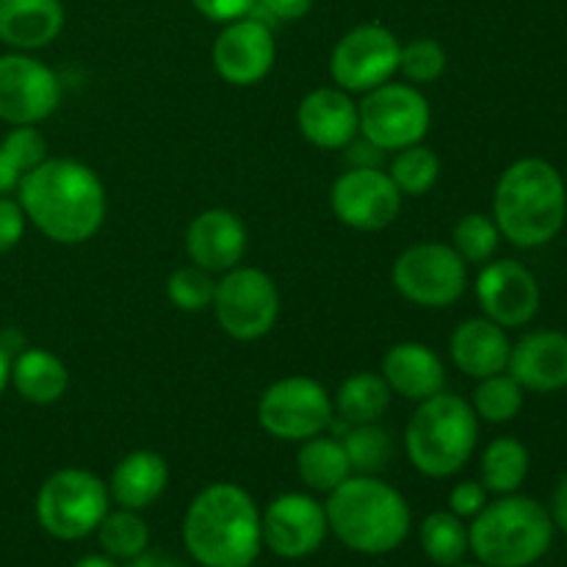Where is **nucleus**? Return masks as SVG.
Masks as SVG:
<instances>
[{"label":"nucleus","mask_w":567,"mask_h":567,"mask_svg":"<svg viewBox=\"0 0 567 567\" xmlns=\"http://www.w3.org/2000/svg\"><path fill=\"white\" fill-rule=\"evenodd\" d=\"M25 219L64 247L89 241L105 225L109 197L92 166L75 158H44L17 186Z\"/></svg>","instance_id":"obj_1"},{"label":"nucleus","mask_w":567,"mask_h":567,"mask_svg":"<svg viewBox=\"0 0 567 567\" xmlns=\"http://www.w3.org/2000/svg\"><path fill=\"white\" fill-rule=\"evenodd\" d=\"M183 543L203 567H252L264 546L258 504L241 485L214 482L188 504Z\"/></svg>","instance_id":"obj_2"},{"label":"nucleus","mask_w":567,"mask_h":567,"mask_svg":"<svg viewBox=\"0 0 567 567\" xmlns=\"http://www.w3.org/2000/svg\"><path fill=\"white\" fill-rule=\"evenodd\" d=\"M567 214L565 181L543 158H520L504 169L493 194V221L509 244L535 249L557 238Z\"/></svg>","instance_id":"obj_3"},{"label":"nucleus","mask_w":567,"mask_h":567,"mask_svg":"<svg viewBox=\"0 0 567 567\" xmlns=\"http://www.w3.org/2000/svg\"><path fill=\"white\" fill-rule=\"evenodd\" d=\"M324 509L332 535L347 548L369 557L396 551L413 526L402 493L371 474H352L341 482Z\"/></svg>","instance_id":"obj_4"},{"label":"nucleus","mask_w":567,"mask_h":567,"mask_svg":"<svg viewBox=\"0 0 567 567\" xmlns=\"http://www.w3.org/2000/svg\"><path fill=\"white\" fill-rule=\"evenodd\" d=\"M480 441V419L465 399L435 393L419 402L404 430V452L415 471L446 480L463 471Z\"/></svg>","instance_id":"obj_5"},{"label":"nucleus","mask_w":567,"mask_h":567,"mask_svg":"<svg viewBox=\"0 0 567 567\" xmlns=\"http://www.w3.org/2000/svg\"><path fill=\"white\" fill-rule=\"evenodd\" d=\"M554 520L543 504L526 496H502L485 504L468 529V548L487 567H529L551 548Z\"/></svg>","instance_id":"obj_6"},{"label":"nucleus","mask_w":567,"mask_h":567,"mask_svg":"<svg viewBox=\"0 0 567 567\" xmlns=\"http://www.w3.org/2000/svg\"><path fill=\"white\" fill-rule=\"evenodd\" d=\"M111 509V493L97 474L61 468L37 493L39 526L55 540H81L97 532Z\"/></svg>","instance_id":"obj_7"},{"label":"nucleus","mask_w":567,"mask_h":567,"mask_svg":"<svg viewBox=\"0 0 567 567\" xmlns=\"http://www.w3.org/2000/svg\"><path fill=\"white\" fill-rule=\"evenodd\" d=\"M391 280L419 308H452L468 288V264L452 244H413L393 260Z\"/></svg>","instance_id":"obj_8"},{"label":"nucleus","mask_w":567,"mask_h":567,"mask_svg":"<svg viewBox=\"0 0 567 567\" xmlns=\"http://www.w3.org/2000/svg\"><path fill=\"white\" fill-rule=\"evenodd\" d=\"M360 136L377 150H404L424 142L432 122L430 100L413 83L388 81L358 103Z\"/></svg>","instance_id":"obj_9"},{"label":"nucleus","mask_w":567,"mask_h":567,"mask_svg":"<svg viewBox=\"0 0 567 567\" xmlns=\"http://www.w3.org/2000/svg\"><path fill=\"white\" fill-rule=\"evenodd\" d=\"M214 313L221 330L236 341H258L280 319V291L266 271L236 266L216 282Z\"/></svg>","instance_id":"obj_10"},{"label":"nucleus","mask_w":567,"mask_h":567,"mask_svg":"<svg viewBox=\"0 0 567 567\" xmlns=\"http://www.w3.org/2000/svg\"><path fill=\"white\" fill-rule=\"evenodd\" d=\"M332 419V396L313 377H286L271 382L258 402L260 426L277 441L302 443L330 430Z\"/></svg>","instance_id":"obj_11"},{"label":"nucleus","mask_w":567,"mask_h":567,"mask_svg":"<svg viewBox=\"0 0 567 567\" xmlns=\"http://www.w3.org/2000/svg\"><path fill=\"white\" fill-rule=\"evenodd\" d=\"M402 42L391 28L380 22H363L343 33L330 55V75L338 89L349 94H365L393 81L399 72Z\"/></svg>","instance_id":"obj_12"},{"label":"nucleus","mask_w":567,"mask_h":567,"mask_svg":"<svg viewBox=\"0 0 567 567\" xmlns=\"http://www.w3.org/2000/svg\"><path fill=\"white\" fill-rule=\"evenodd\" d=\"M59 75L28 53L0 55V120L6 125H39L61 105Z\"/></svg>","instance_id":"obj_13"},{"label":"nucleus","mask_w":567,"mask_h":567,"mask_svg":"<svg viewBox=\"0 0 567 567\" xmlns=\"http://www.w3.org/2000/svg\"><path fill=\"white\" fill-rule=\"evenodd\" d=\"M330 205L341 225L360 233H377L399 219L402 192L380 166H352L332 183Z\"/></svg>","instance_id":"obj_14"},{"label":"nucleus","mask_w":567,"mask_h":567,"mask_svg":"<svg viewBox=\"0 0 567 567\" xmlns=\"http://www.w3.org/2000/svg\"><path fill=\"white\" fill-rule=\"evenodd\" d=\"M210 59H214L216 75L225 83L241 89L255 86L269 75L277 59L271 25L255 14L225 22L210 50Z\"/></svg>","instance_id":"obj_15"},{"label":"nucleus","mask_w":567,"mask_h":567,"mask_svg":"<svg viewBox=\"0 0 567 567\" xmlns=\"http://www.w3.org/2000/svg\"><path fill=\"white\" fill-rule=\"evenodd\" d=\"M327 509L308 493H282L260 515L264 546L282 559H302L324 543Z\"/></svg>","instance_id":"obj_16"},{"label":"nucleus","mask_w":567,"mask_h":567,"mask_svg":"<svg viewBox=\"0 0 567 567\" xmlns=\"http://www.w3.org/2000/svg\"><path fill=\"white\" fill-rule=\"evenodd\" d=\"M476 299L498 327H524L540 310V286L518 260H487L476 277Z\"/></svg>","instance_id":"obj_17"},{"label":"nucleus","mask_w":567,"mask_h":567,"mask_svg":"<svg viewBox=\"0 0 567 567\" xmlns=\"http://www.w3.org/2000/svg\"><path fill=\"white\" fill-rule=\"evenodd\" d=\"M247 227L241 216L227 208H208L192 219L186 230V255L194 266L225 275L241 266L247 255Z\"/></svg>","instance_id":"obj_18"},{"label":"nucleus","mask_w":567,"mask_h":567,"mask_svg":"<svg viewBox=\"0 0 567 567\" xmlns=\"http://www.w3.org/2000/svg\"><path fill=\"white\" fill-rule=\"evenodd\" d=\"M297 127L313 147L343 150L360 136L358 103L338 86L313 89L299 103Z\"/></svg>","instance_id":"obj_19"},{"label":"nucleus","mask_w":567,"mask_h":567,"mask_svg":"<svg viewBox=\"0 0 567 567\" xmlns=\"http://www.w3.org/2000/svg\"><path fill=\"white\" fill-rule=\"evenodd\" d=\"M507 371L524 391H563L567 388V336L557 330L529 332L509 352Z\"/></svg>","instance_id":"obj_20"},{"label":"nucleus","mask_w":567,"mask_h":567,"mask_svg":"<svg viewBox=\"0 0 567 567\" xmlns=\"http://www.w3.org/2000/svg\"><path fill=\"white\" fill-rule=\"evenodd\" d=\"M382 380L396 396L424 402L446 388V369L435 349L419 341L393 343L382 358Z\"/></svg>","instance_id":"obj_21"},{"label":"nucleus","mask_w":567,"mask_h":567,"mask_svg":"<svg viewBox=\"0 0 567 567\" xmlns=\"http://www.w3.org/2000/svg\"><path fill=\"white\" fill-rule=\"evenodd\" d=\"M64 22L61 0H0V42L17 53L53 44Z\"/></svg>","instance_id":"obj_22"},{"label":"nucleus","mask_w":567,"mask_h":567,"mask_svg":"<svg viewBox=\"0 0 567 567\" xmlns=\"http://www.w3.org/2000/svg\"><path fill=\"white\" fill-rule=\"evenodd\" d=\"M449 352H452L454 365H457L465 377L485 380V377L507 371L513 343H509L504 327H498L496 321L480 316V319L463 321V324L452 332Z\"/></svg>","instance_id":"obj_23"},{"label":"nucleus","mask_w":567,"mask_h":567,"mask_svg":"<svg viewBox=\"0 0 567 567\" xmlns=\"http://www.w3.org/2000/svg\"><path fill=\"white\" fill-rule=\"evenodd\" d=\"M166 485H169V465H166V460L158 452L138 449V452L125 454L114 465L109 493L120 507L142 513V509L153 507L164 496Z\"/></svg>","instance_id":"obj_24"},{"label":"nucleus","mask_w":567,"mask_h":567,"mask_svg":"<svg viewBox=\"0 0 567 567\" xmlns=\"http://www.w3.org/2000/svg\"><path fill=\"white\" fill-rule=\"evenodd\" d=\"M11 385L25 402L55 404L66 393L70 371L50 349L25 347L11 358Z\"/></svg>","instance_id":"obj_25"},{"label":"nucleus","mask_w":567,"mask_h":567,"mask_svg":"<svg viewBox=\"0 0 567 567\" xmlns=\"http://www.w3.org/2000/svg\"><path fill=\"white\" fill-rule=\"evenodd\" d=\"M297 474L310 491L332 493L341 482L352 476V465H349L343 443L321 432V435L299 443Z\"/></svg>","instance_id":"obj_26"},{"label":"nucleus","mask_w":567,"mask_h":567,"mask_svg":"<svg viewBox=\"0 0 567 567\" xmlns=\"http://www.w3.org/2000/svg\"><path fill=\"white\" fill-rule=\"evenodd\" d=\"M393 391L382 374H371V371H360V374L347 377L341 388L336 391L332 408H336L338 419L349 426L358 424H374L391 408Z\"/></svg>","instance_id":"obj_27"},{"label":"nucleus","mask_w":567,"mask_h":567,"mask_svg":"<svg viewBox=\"0 0 567 567\" xmlns=\"http://www.w3.org/2000/svg\"><path fill=\"white\" fill-rule=\"evenodd\" d=\"M529 474V449L515 437H496L482 454V485L498 496H509Z\"/></svg>","instance_id":"obj_28"},{"label":"nucleus","mask_w":567,"mask_h":567,"mask_svg":"<svg viewBox=\"0 0 567 567\" xmlns=\"http://www.w3.org/2000/svg\"><path fill=\"white\" fill-rule=\"evenodd\" d=\"M421 548L430 557V563L441 567H452L463 563L465 551H468V529H465L463 518L446 509V513H430L421 520Z\"/></svg>","instance_id":"obj_29"},{"label":"nucleus","mask_w":567,"mask_h":567,"mask_svg":"<svg viewBox=\"0 0 567 567\" xmlns=\"http://www.w3.org/2000/svg\"><path fill=\"white\" fill-rule=\"evenodd\" d=\"M97 540L103 551L114 559H133L147 551L150 546V526L136 509H114L105 513L97 526Z\"/></svg>","instance_id":"obj_30"},{"label":"nucleus","mask_w":567,"mask_h":567,"mask_svg":"<svg viewBox=\"0 0 567 567\" xmlns=\"http://www.w3.org/2000/svg\"><path fill=\"white\" fill-rule=\"evenodd\" d=\"M388 175L396 183L402 197H424L441 177V158H437L435 150L413 144V147L396 150Z\"/></svg>","instance_id":"obj_31"},{"label":"nucleus","mask_w":567,"mask_h":567,"mask_svg":"<svg viewBox=\"0 0 567 567\" xmlns=\"http://www.w3.org/2000/svg\"><path fill=\"white\" fill-rule=\"evenodd\" d=\"M343 449H347L352 474H371L377 476L393 457V437L380 421L374 424H358L341 435Z\"/></svg>","instance_id":"obj_32"},{"label":"nucleus","mask_w":567,"mask_h":567,"mask_svg":"<svg viewBox=\"0 0 567 567\" xmlns=\"http://www.w3.org/2000/svg\"><path fill=\"white\" fill-rule=\"evenodd\" d=\"M474 413L487 424H507L524 408V388L513 374H493L480 380L474 391Z\"/></svg>","instance_id":"obj_33"},{"label":"nucleus","mask_w":567,"mask_h":567,"mask_svg":"<svg viewBox=\"0 0 567 567\" xmlns=\"http://www.w3.org/2000/svg\"><path fill=\"white\" fill-rule=\"evenodd\" d=\"M498 241H502V233L493 216L487 214H465L452 233V247L465 264L485 266L496 255Z\"/></svg>","instance_id":"obj_34"},{"label":"nucleus","mask_w":567,"mask_h":567,"mask_svg":"<svg viewBox=\"0 0 567 567\" xmlns=\"http://www.w3.org/2000/svg\"><path fill=\"white\" fill-rule=\"evenodd\" d=\"M216 280L210 271L199 269V266H181L166 280V297L183 313H203L214 305Z\"/></svg>","instance_id":"obj_35"},{"label":"nucleus","mask_w":567,"mask_h":567,"mask_svg":"<svg viewBox=\"0 0 567 567\" xmlns=\"http://www.w3.org/2000/svg\"><path fill=\"white\" fill-rule=\"evenodd\" d=\"M446 50H443L441 42L430 37L402 44V53H399V72L410 83H415V86L419 83H435L446 72Z\"/></svg>","instance_id":"obj_36"},{"label":"nucleus","mask_w":567,"mask_h":567,"mask_svg":"<svg viewBox=\"0 0 567 567\" xmlns=\"http://www.w3.org/2000/svg\"><path fill=\"white\" fill-rule=\"evenodd\" d=\"M0 153L25 177L33 166H39L48 158V142H44L37 125H14L6 133L3 142H0Z\"/></svg>","instance_id":"obj_37"},{"label":"nucleus","mask_w":567,"mask_h":567,"mask_svg":"<svg viewBox=\"0 0 567 567\" xmlns=\"http://www.w3.org/2000/svg\"><path fill=\"white\" fill-rule=\"evenodd\" d=\"M25 210H22L20 199L14 197H0V255L11 252L17 244L25 236Z\"/></svg>","instance_id":"obj_38"},{"label":"nucleus","mask_w":567,"mask_h":567,"mask_svg":"<svg viewBox=\"0 0 567 567\" xmlns=\"http://www.w3.org/2000/svg\"><path fill=\"white\" fill-rule=\"evenodd\" d=\"M487 504V487L480 482H460L449 493V509L457 518H476Z\"/></svg>","instance_id":"obj_39"},{"label":"nucleus","mask_w":567,"mask_h":567,"mask_svg":"<svg viewBox=\"0 0 567 567\" xmlns=\"http://www.w3.org/2000/svg\"><path fill=\"white\" fill-rule=\"evenodd\" d=\"M194 9L210 22H233V20H241V17L252 14L258 0H192Z\"/></svg>","instance_id":"obj_40"},{"label":"nucleus","mask_w":567,"mask_h":567,"mask_svg":"<svg viewBox=\"0 0 567 567\" xmlns=\"http://www.w3.org/2000/svg\"><path fill=\"white\" fill-rule=\"evenodd\" d=\"M316 0H258L252 14L260 20H277V22H293L302 20L310 9H313Z\"/></svg>","instance_id":"obj_41"},{"label":"nucleus","mask_w":567,"mask_h":567,"mask_svg":"<svg viewBox=\"0 0 567 567\" xmlns=\"http://www.w3.org/2000/svg\"><path fill=\"white\" fill-rule=\"evenodd\" d=\"M551 520L559 526V529L567 532V474L563 476V480H559L557 491H554Z\"/></svg>","instance_id":"obj_42"},{"label":"nucleus","mask_w":567,"mask_h":567,"mask_svg":"<svg viewBox=\"0 0 567 567\" xmlns=\"http://www.w3.org/2000/svg\"><path fill=\"white\" fill-rule=\"evenodd\" d=\"M127 567H183V565L177 563V559L166 557V554L150 551V548H147V551L138 554V557L127 559Z\"/></svg>","instance_id":"obj_43"},{"label":"nucleus","mask_w":567,"mask_h":567,"mask_svg":"<svg viewBox=\"0 0 567 567\" xmlns=\"http://www.w3.org/2000/svg\"><path fill=\"white\" fill-rule=\"evenodd\" d=\"M22 175L14 169V166L9 164V158H6L3 153H0V197H6V194L17 192V186H20Z\"/></svg>","instance_id":"obj_44"},{"label":"nucleus","mask_w":567,"mask_h":567,"mask_svg":"<svg viewBox=\"0 0 567 567\" xmlns=\"http://www.w3.org/2000/svg\"><path fill=\"white\" fill-rule=\"evenodd\" d=\"M72 567H120L114 563V557H109V554H89V557L78 559Z\"/></svg>","instance_id":"obj_45"},{"label":"nucleus","mask_w":567,"mask_h":567,"mask_svg":"<svg viewBox=\"0 0 567 567\" xmlns=\"http://www.w3.org/2000/svg\"><path fill=\"white\" fill-rule=\"evenodd\" d=\"M9 382H11V354L0 347V396H3Z\"/></svg>","instance_id":"obj_46"},{"label":"nucleus","mask_w":567,"mask_h":567,"mask_svg":"<svg viewBox=\"0 0 567 567\" xmlns=\"http://www.w3.org/2000/svg\"><path fill=\"white\" fill-rule=\"evenodd\" d=\"M452 567H487V565H463V563H460V565H452Z\"/></svg>","instance_id":"obj_47"}]
</instances>
